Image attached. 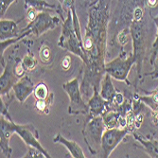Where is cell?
Listing matches in <instances>:
<instances>
[{"label":"cell","mask_w":158,"mask_h":158,"mask_svg":"<svg viewBox=\"0 0 158 158\" xmlns=\"http://www.w3.org/2000/svg\"><path fill=\"white\" fill-rule=\"evenodd\" d=\"M110 3L98 0L88 10V22L82 39V48L86 56L84 72L81 82V91L85 98H90L100 89L105 75V53Z\"/></svg>","instance_id":"obj_1"},{"label":"cell","mask_w":158,"mask_h":158,"mask_svg":"<svg viewBox=\"0 0 158 158\" xmlns=\"http://www.w3.org/2000/svg\"><path fill=\"white\" fill-rule=\"evenodd\" d=\"M58 46L61 48L78 56L83 62V64L86 63V56L82 48V43L78 38L74 27L72 10H71V9L67 10L66 17L63 21L62 33L58 41Z\"/></svg>","instance_id":"obj_2"},{"label":"cell","mask_w":158,"mask_h":158,"mask_svg":"<svg viewBox=\"0 0 158 158\" xmlns=\"http://www.w3.org/2000/svg\"><path fill=\"white\" fill-rule=\"evenodd\" d=\"M105 124L102 117L88 118L82 129L83 139L92 155H98L102 148V137L105 131Z\"/></svg>","instance_id":"obj_3"},{"label":"cell","mask_w":158,"mask_h":158,"mask_svg":"<svg viewBox=\"0 0 158 158\" xmlns=\"http://www.w3.org/2000/svg\"><path fill=\"white\" fill-rule=\"evenodd\" d=\"M136 64V60L133 53L127 57V52L121 50L120 53L111 62L105 63V72L108 73L113 79L123 81L127 85H131L128 80V76L134 64Z\"/></svg>","instance_id":"obj_4"},{"label":"cell","mask_w":158,"mask_h":158,"mask_svg":"<svg viewBox=\"0 0 158 158\" xmlns=\"http://www.w3.org/2000/svg\"><path fill=\"white\" fill-rule=\"evenodd\" d=\"M63 89L69 98V114H87L89 112L88 105L82 98L79 78H74L63 84Z\"/></svg>","instance_id":"obj_5"},{"label":"cell","mask_w":158,"mask_h":158,"mask_svg":"<svg viewBox=\"0 0 158 158\" xmlns=\"http://www.w3.org/2000/svg\"><path fill=\"white\" fill-rule=\"evenodd\" d=\"M131 38L133 41V54L136 60L137 73L140 76L143 60L145 57L146 51V35L144 31L142 21H136L133 19L130 27Z\"/></svg>","instance_id":"obj_6"},{"label":"cell","mask_w":158,"mask_h":158,"mask_svg":"<svg viewBox=\"0 0 158 158\" xmlns=\"http://www.w3.org/2000/svg\"><path fill=\"white\" fill-rule=\"evenodd\" d=\"M61 19V17L52 15L50 11L39 12L33 21L27 23V27L25 28H22L21 33L26 31H31V34L36 37H39L48 31L54 30L55 27H58L61 21H63Z\"/></svg>","instance_id":"obj_7"},{"label":"cell","mask_w":158,"mask_h":158,"mask_svg":"<svg viewBox=\"0 0 158 158\" xmlns=\"http://www.w3.org/2000/svg\"><path fill=\"white\" fill-rule=\"evenodd\" d=\"M131 133L128 128H110L105 129L102 137V148L98 153V157L107 158L111 155L119 143L125 138V136Z\"/></svg>","instance_id":"obj_8"},{"label":"cell","mask_w":158,"mask_h":158,"mask_svg":"<svg viewBox=\"0 0 158 158\" xmlns=\"http://www.w3.org/2000/svg\"><path fill=\"white\" fill-rule=\"evenodd\" d=\"M14 129H15V134L25 142L27 147H34L43 152L47 158H50L51 155L48 152V151L42 146L39 140V133L37 129L32 124H16L13 123Z\"/></svg>","instance_id":"obj_9"},{"label":"cell","mask_w":158,"mask_h":158,"mask_svg":"<svg viewBox=\"0 0 158 158\" xmlns=\"http://www.w3.org/2000/svg\"><path fill=\"white\" fill-rule=\"evenodd\" d=\"M19 61L21 60L18 58H11L3 66V73L0 76V95L2 97L8 96L13 85L19 81L15 74V65Z\"/></svg>","instance_id":"obj_10"},{"label":"cell","mask_w":158,"mask_h":158,"mask_svg":"<svg viewBox=\"0 0 158 158\" xmlns=\"http://www.w3.org/2000/svg\"><path fill=\"white\" fill-rule=\"evenodd\" d=\"M13 120H9L5 117L1 116L0 118V149H1V157H11L12 149L10 146V140L13 134H15Z\"/></svg>","instance_id":"obj_11"},{"label":"cell","mask_w":158,"mask_h":158,"mask_svg":"<svg viewBox=\"0 0 158 158\" xmlns=\"http://www.w3.org/2000/svg\"><path fill=\"white\" fill-rule=\"evenodd\" d=\"M87 105L89 109V112L87 114L88 118L102 116L108 110H117L116 106L113 103L107 102L102 97V95L99 94V90H96L94 92L93 96L88 99Z\"/></svg>","instance_id":"obj_12"},{"label":"cell","mask_w":158,"mask_h":158,"mask_svg":"<svg viewBox=\"0 0 158 158\" xmlns=\"http://www.w3.org/2000/svg\"><path fill=\"white\" fill-rule=\"evenodd\" d=\"M35 88V85L28 76H24L15 84L13 85L12 91L16 99L20 103H24L27 98L30 97Z\"/></svg>","instance_id":"obj_13"},{"label":"cell","mask_w":158,"mask_h":158,"mask_svg":"<svg viewBox=\"0 0 158 158\" xmlns=\"http://www.w3.org/2000/svg\"><path fill=\"white\" fill-rule=\"evenodd\" d=\"M25 2V10H34L37 12L42 11H54L59 14V16L64 21L65 18L64 17V8L62 5H55V4H49L47 0H24Z\"/></svg>","instance_id":"obj_14"},{"label":"cell","mask_w":158,"mask_h":158,"mask_svg":"<svg viewBox=\"0 0 158 158\" xmlns=\"http://www.w3.org/2000/svg\"><path fill=\"white\" fill-rule=\"evenodd\" d=\"M18 23L19 22L14 20L1 18V21H0V42L21 35V30L18 28Z\"/></svg>","instance_id":"obj_15"},{"label":"cell","mask_w":158,"mask_h":158,"mask_svg":"<svg viewBox=\"0 0 158 158\" xmlns=\"http://www.w3.org/2000/svg\"><path fill=\"white\" fill-rule=\"evenodd\" d=\"M53 142L54 143H60V144L64 145L67 149V151L69 152L71 157H74V158H84L85 157L81 147L78 144L77 142H75L73 140L66 139L61 134H58L56 136H54Z\"/></svg>","instance_id":"obj_16"},{"label":"cell","mask_w":158,"mask_h":158,"mask_svg":"<svg viewBox=\"0 0 158 158\" xmlns=\"http://www.w3.org/2000/svg\"><path fill=\"white\" fill-rule=\"evenodd\" d=\"M118 91L114 88V86L112 81V77L108 74L105 73L102 82H100V89H99V94L102 95V97L106 99L107 102L113 103L114 99L116 98L117 94Z\"/></svg>","instance_id":"obj_17"},{"label":"cell","mask_w":158,"mask_h":158,"mask_svg":"<svg viewBox=\"0 0 158 158\" xmlns=\"http://www.w3.org/2000/svg\"><path fill=\"white\" fill-rule=\"evenodd\" d=\"M133 135L135 139L142 145V147L144 148L145 152L150 155V157L158 158V141L147 139L135 132H133Z\"/></svg>","instance_id":"obj_18"},{"label":"cell","mask_w":158,"mask_h":158,"mask_svg":"<svg viewBox=\"0 0 158 158\" xmlns=\"http://www.w3.org/2000/svg\"><path fill=\"white\" fill-rule=\"evenodd\" d=\"M31 31H26L24 32L21 33V35H19L18 37H14V38H10V39H8V40H5V41H2L0 42V58H1V65L4 66L6 64L4 62V52L5 50L10 47V46H12L14 45L15 43H18L19 41L23 40L25 37L31 35Z\"/></svg>","instance_id":"obj_19"},{"label":"cell","mask_w":158,"mask_h":158,"mask_svg":"<svg viewBox=\"0 0 158 158\" xmlns=\"http://www.w3.org/2000/svg\"><path fill=\"white\" fill-rule=\"evenodd\" d=\"M102 117L106 129L118 128V120L120 118V113L118 110H108Z\"/></svg>","instance_id":"obj_20"},{"label":"cell","mask_w":158,"mask_h":158,"mask_svg":"<svg viewBox=\"0 0 158 158\" xmlns=\"http://www.w3.org/2000/svg\"><path fill=\"white\" fill-rule=\"evenodd\" d=\"M21 64L26 72H31L33 71L38 64V61L33 52L27 51V53L24 56V58L21 60Z\"/></svg>","instance_id":"obj_21"},{"label":"cell","mask_w":158,"mask_h":158,"mask_svg":"<svg viewBox=\"0 0 158 158\" xmlns=\"http://www.w3.org/2000/svg\"><path fill=\"white\" fill-rule=\"evenodd\" d=\"M51 93L49 92L48 86L45 82H40L38 83L33 91V96L36 98V100H44L48 99L50 97Z\"/></svg>","instance_id":"obj_22"},{"label":"cell","mask_w":158,"mask_h":158,"mask_svg":"<svg viewBox=\"0 0 158 158\" xmlns=\"http://www.w3.org/2000/svg\"><path fill=\"white\" fill-rule=\"evenodd\" d=\"M52 102H53V94L51 93L50 97L48 99L36 100V103L34 105L35 110L41 114H49V107L51 106Z\"/></svg>","instance_id":"obj_23"},{"label":"cell","mask_w":158,"mask_h":158,"mask_svg":"<svg viewBox=\"0 0 158 158\" xmlns=\"http://www.w3.org/2000/svg\"><path fill=\"white\" fill-rule=\"evenodd\" d=\"M138 100H141L145 104H147L152 111L158 108V88L153 91L150 96L138 97Z\"/></svg>","instance_id":"obj_24"},{"label":"cell","mask_w":158,"mask_h":158,"mask_svg":"<svg viewBox=\"0 0 158 158\" xmlns=\"http://www.w3.org/2000/svg\"><path fill=\"white\" fill-rule=\"evenodd\" d=\"M39 57H40V60L41 62L44 64H49L52 63L53 58H52V51L51 48L47 45V44H43L40 48L39 50Z\"/></svg>","instance_id":"obj_25"},{"label":"cell","mask_w":158,"mask_h":158,"mask_svg":"<svg viewBox=\"0 0 158 158\" xmlns=\"http://www.w3.org/2000/svg\"><path fill=\"white\" fill-rule=\"evenodd\" d=\"M151 16L153 20V23L155 24L156 26V30H157V32H156V37H155V40L152 44V56H151V64L153 65L154 62H155V59H156V56L158 54V15L157 16H152L151 14Z\"/></svg>","instance_id":"obj_26"},{"label":"cell","mask_w":158,"mask_h":158,"mask_svg":"<svg viewBox=\"0 0 158 158\" xmlns=\"http://www.w3.org/2000/svg\"><path fill=\"white\" fill-rule=\"evenodd\" d=\"M24 157L25 158H47L44 152L34 147H27V152L24 155Z\"/></svg>","instance_id":"obj_27"},{"label":"cell","mask_w":158,"mask_h":158,"mask_svg":"<svg viewBox=\"0 0 158 158\" xmlns=\"http://www.w3.org/2000/svg\"><path fill=\"white\" fill-rule=\"evenodd\" d=\"M131 37V31H130V27H127L125 30L121 31L118 35V41L120 44L121 47H124L127 45V43L129 42V39Z\"/></svg>","instance_id":"obj_28"},{"label":"cell","mask_w":158,"mask_h":158,"mask_svg":"<svg viewBox=\"0 0 158 158\" xmlns=\"http://www.w3.org/2000/svg\"><path fill=\"white\" fill-rule=\"evenodd\" d=\"M9 105H10V103L5 104L2 97L0 98V113H1V116L5 117L9 120H13L10 117V114H9Z\"/></svg>","instance_id":"obj_29"},{"label":"cell","mask_w":158,"mask_h":158,"mask_svg":"<svg viewBox=\"0 0 158 158\" xmlns=\"http://www.w3.org/2000/svg\"><path fill=\"white\" fill-rule=\"evenodd\" d=\"M15 1V0H0V17H3L8 8Z\"/></svg>","instance_id":"obj_30"},{"label":"cell","mask_w":158,"mask_h":158,"mask_svg":"<svg viewBox=\"0 0 158 158\" xmlns=\"http://www.w3.org/2000/svg\"><path fill=\"white\" fill-rule=\"evenodd\" d=\"M70 66H71V57L65 56L61 62V67H62L63 70L67 71L70 68Z\"/></svg>","instance_id":"obj_31"},{"label":"cell","mask_w":158,"mask_h":158,"mask_svg":"<svg viewBox=\"0 0 158 158\" xmlns=\"http://www.w3.org/2000/svg\"><path fill=\"white\" fill-rule=\"evenodd\" d=\"M58 1L65 9L64 10L65 11H67V10H69L71 8V6L74 4V0H58Z\"/></svg>","instance_id":"obj_32"},{"label":"cell","mask_w":158,"mask_h":158,"mask_svg":"<svg viewBox=\"0 0 158 158\" xmlns=\"http://www.w3.org/2000/svg\"><path fill=\"white\" fill-rule=\"evenodd\" d=\"M143 18V10L140 8H136L134 12V19L136 21H141Z\"/></svg>","instance_id":"obj_33"},{"label":"cell","mask_w":158,"mask_h":158,"mask_svg":"<svg viewBox=\"0 0 158 158\" xmlns=\"http://www.w3.org/2000/svg\"><path fill=\"white\" fill-rule=\"evenodd\" d=\"M154 69L150 73H146L145 75L146 76H152V78L155 79V78H158V64H154Z\"/></svg>","instance_id":"obj_34"},{"label":"cell","mask_w":158,"mask_h":158,"mask_svg":"<svg viewBox=\"0 0 158 158\" xmlns=\"http://www.w3.org/2000/svg\"><path fill=\"white\" fill-rule=\"evenodd\" d=\"M146 2H147V5L151 8H153L156 6L157 4V0H146Z\"/></svg>","instance_id":"obj_35"},{"label":"cell","mask_w":158,"mask_h":158,"mask_svg":"<svg viewBox=\"0 0 158 158\" xmlns=\"http://www.w3.org/2000/svg\"><path fill=\"white\" fill-rule=\"evenodd\" d=\"M153 113H154V118H155V121L158 123V108H157L156 110H154Z\"/></svg>","instance_id":"obj_36"}]
</instances>
